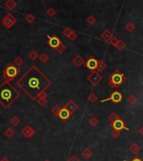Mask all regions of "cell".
Instances as JSON below:
<instances>
[{"label": "cell", "mask_w": 143, "mask_h": 161, "mask_svg": "<svg viewBox=\"0 0 143 161\" xmlns=\"http://www.w3.org/2000/svg\"><path fill=\"white\" fill-rule=\"evenodd\" d=\"M19 96V92L10 84L9 82L5 81L0 85V103L5 108L9 107Z\"/></svg>", "instance_id": "6da1fadb"}, {"label": "cell", "mask_w": 143, "mask_h": 161, "mask_svg": "<svg viewBox=\"0 0 143 161\" xmlns=\"http://www.w3.org/2000/svg\"><path fill=\"white\" fill-rule=\"evenodd\" d=\"M24 77L27 78V86L28 87L24 90L27 93H29V90H33L34 93H36V91H38L41 92H43L40 89V79L36 76H29L28 73H25Z\"/></svg>", "instance_id": "7a4b0ae2"}, {"label": "cell", "mask_w": 143, "mask_h": 161, "mask_svg": "<svg viewBox=\"0 0 143 161\" xmlns=\"http://www.w3.org/2000/svg\"><path fill=\"white\" fill-rule=\"evenodd\" d=\"M125 77L124 74L119 71H116L108 77V84L111 87L115 88L120 85H121L125 82Z\"/></svg>", "instance_id": "3957f363"}, {"label": "cell", "mask_w": 143, "mask_h": 161, "mask_svg": "<svg viewBox=\"0 0 143 161\" xmlns=\"http://www.w3.org/2000/svg\"><path fill=\"white\" fill-rule=\"evenodd\" d=\"M19 74V69L14 64L9 63L3 71V76L7 82H11Z\"/></svg>", "instance_id": "277c9868"}, {"label": "cell", "mask_w": 143, "mask_h": 161, "mask_svg": "<svg viewBox=\"0 0 143 161\" xmlns=\"http://www.w3.org/2000/svg\"><path fill=\"white\" fill-rule=\"evenodd\" d=\"M17 22V19L12 14H8L3 19V24L6 29H11Z\"/></svg>", "instance_id": "5b68a950"}, {"label": "cell", "mask_w": 143, "mask_h": 161, "mask_svg": "<svg viewBox=\"0 0 143 161\" xmlns=\"http://www.w3.org/2000/svg\"><path fill=\"white\" fill-rule=\"evenodd\" d=\"M87 81L89 82H90L93 86L98 85L101 81H102V76L100 75L99 72L95 71H92L89 76H87Z\"/></svg>", "instance_id": "8992f818"}, {"label": "cell", "mask_w": 143, "mask_h": 161, "mask_svg": "<svg viewBox=\"0 0 143 161\" xmlns=\"http://www.w3.org/2000/svg\"><path fill=\"white\" fill-rule=\"evenodd\" d=\"M122 98H123V96L120 92H112V94L111 95V96H109L106 99L102 100L101 103H105L107 101H112L115 103H120L121 102Z\"/></svg>", "instance_id": "52a82bcc"}, {"label": "cell", "mask_w": 143, "mask_h": 161, "mask_svg": "<svg viewBox=\"0 0 143 161\" xmlns=\"http://www.w3.org/2000/svg\"><path fill=\"white\" fill-rule=\"evenodd\" d=\"M21 133L26 138V139H31L35 135V130L29 125H26L22 129Z\"/></svg>", "instance_id": "ba28073f"}, {"label": "cell", "mask_w": 143, "mask_h": 161, "mask_svg": "<svg viewBox=\"0 0 143 161\" xmlns=\"http://www.w3.org/2000/svg\"><path fill=\"white\" fill-rule=\"evenodd\" d=\"M48 45L49 46V47L55 50L56 48L59 46V45L61 44V41L59 38H58L56 35H53V36H48Z\"/></svg>", "instance_id": "9c48e42d"}, {"label": "cell", "mask_w": 143, "mask_h": 161, "mask_svg": "<svg viewBox=\"0 0 143 161\" xmlns=\"http://www.w3.org/2000/svg\"><path fill=\"white\" fill-rule=\"evenodd\" d=\"M111 126L112 128H114V130H116V131H121L122 129H125V130H129V128H126L125 124L124 121L121 118L117 119L116 121H115L113 123H111Z\"/></svg>", "instance_id": "30bf717a"}, {"label": "cell", "mask_w": 143, "mask_h": 161, "mask_svg": "<svg viewBox=\"0 0 143 161\" xmlns=\"http://www.w3.org/2000/svg\"><path fill=\"white\" fill-rule=\"evenodd\" d=\"M97 65H98V60L96 59H95L93 56L89 58L86 63L87 69H89V70H90L92 71H95V70L97 68Z\"/></svg>", "instance_id": "8fae6325"}, {"label": "cell", "mask_w": 143, "mask_h": 161, "mask_svg": "<svg viewBox=\"0 0 143 161\" xmlns=\"http://www.w3.org/2000/svg\"><path fill=\"white\" fill-rule=\"evenodd\" d=\"M64 107L66 108L67 110L70 113V114H73L76 111L77 109H78V105H77L76 103H75L74 101L69 100V101L65 105Z\"/></svg>", "instance_id": "7c38bea8"}, {"label": "cell", "mask_w": 143, "mask_h": 161, "mask_svg": "<svg viewBox=\"0 0 143 161\" xmlns=\"http://www.w3.org/2000/svg\"><path fill=\"white\" fill-rule=\"evenodd\" d=\"M101 37L105 41H111V39L113 38L114 36H113V34H112V32L110 30V29H105L102 33H101Z\"/></svg>", "instance_id": "4fadbf2b"}, {"label": "cell", "mask_w": 143, "mask_h": 161, "mask_svg": "<svg viewBox=\"0 0 143 161\" xmlns=\"http://www.w3.org/2000/svg\"><path fill=\"white\" fill-rule=\"evenodd\" d=\"M70 116H71L70 113L67 110L66 108H65V107L61 108V110H60V112H59V118L61 120H63V121L67 120Z\"/></svg>", "instance_id": "5bb4252c"}, {"label": "cell", "mask_w": 143, "mask_h": 161, "mask_svg": "<svg viewBox=\"0 0 143 161\" xmlns=\"http://www.w3.org/2000/svg\"><path fill=\"white\" fill-rule=\"evenodd\" d=\"M72 63L76 67H80L85 63V60L80 56H77L72 60Z\"/></svg>", "instance_id": "9a60e30c"}, {"label": "cell", "mask_w": 143, "mask_h": 161, "mask_svg": "<svg viewBox=\"0 0 143 161\" xmlns=\"http://www.w3.org/2000/svg\"><path fill=\"white\" fill-rule=\"evenodd\" d=\"M81 155L84 159L90 160L93 156V152L91 151V149H90L89 148H86L83 151L81 152Z\"/></svg>", "instance_id": "2e32d148"}, {"label": "cell", "mask_w": 143, "mask_h": 161, "mask_svg": "<svg viewBox=\"0 0 143 161\" xmlns=\"http://www.w3.org/2000/svg\"><path fill=\"white\" fill-rule=\"evenodd\" d=\"M4 5H5V7H6L7 10H13L17 7L18 3H17V2H15L14 0H8V1L5 3Z\"/></svg>", "instance_id": "e0dca14e"}, {"label": "cell", "mask_w": 143, "mask_h": 161, "mask_svg": "<svg viewBox=\"0 0 143 161\" xmlns=\"http://www.w3.org/2000/svg\"><path fill=\"white\" fill-rule=\"evenodd\" d=\"M129 149H130V151L132 152L133 154H137L139 152L141 151V147H140V145H139L138 143H133L130 146Z\"/></svg>", "instance_id": "ac0fdd59"}, {"label": "cell", "mask_w": 143, "mask_h": 161, "mask_svg": "<svg viewBox=\"0 0 143 161\" xmlns=\"http://www.w3.org/2000/svg\"><path fill=\"white\" fill-rule=\"evenodd\" d=\"M106 63H105L104 60H98V65H97V68H96V71L97 72H101V71H103L106 68Z\"/></svg>", "instance_id": "d6986e66"}, {"label": "cell", "mask_w": 143, "mask_h": 161, "mask_svg": "<svg viewBox=\"0 0 143 161\" xmlns=\"http://www.w3.org/2000/svg\"><path fill=\"white\" fill-rule=\"evenodd\" d=\"M119 118H121L119 116H118V114L116 113H111L110 114L109 116H108V120L110 121V123H113L115 121H116L117 119H119Z\"/></svg>", "instance_id": "ffe728a7"}, {"label": "cell", "mask_w": 143, "mask_h": 161, "mask_svg": "<svg viewBox=\"0 0 143 161\" xmlns=\"http://www.w3.org/2000/svg\"><path fill=\"white\" fill-rule=\"evenodd\" d=\"M115 47L116 48V49H117L118 50L121 51V50H123L125 48V43L123 42V41H122V40L119 39V40L117 41V43L115 44Z\"/></svg>", "instance_id": "44dd1931"}, {"label": "cell", "mask_w": 143, "mask_h": 161, "mask_svg": "<svg viewBox=\"0 0 143 161\" xmlns=\"http://www.w3.org/2000/svg\"><path fill=\"white\" fill-rule=\"evenodd\" d=\"M60 110H61V107H60L58 104H55L53 107H52V109H51V113L54 114L55 116L59 117V114Z\"/></svg>", "instance_id": "7402d4cb"}, {"label": "cell", "mask_w": 143, "mask_h": 161, "mask_svg": "<svg viewBox=\"0 0 143 161\" xmlns=\"http://www.w3.org/2000/svg\"><path fill=\"white\" fill-rule=\"evenodd\" d=\"M14 134H15V132H14V130H13L12 128H7L5 131H4V135L7 137V138H9V139H11V138H13V136H14Z\"/></svg>", "instance_id": "603a6c76"}, {"label": "cell", "mask_w": 143, "mask_h": 161, "mask_svg": "<svg viewBox=\"0 0 143 161\" xmlns=\"http://www.w3.org/2000/svg\"><path fill=\"white\" fill-rule=\"evenodd\" d=\"M38 59H39V60L42 62V63H46V62H48L49 60V56H48L46 53H42L40 56H39V57H38Z\"/></svg>", "instance_id": "cb8c5ba5"}, {"label": "cell", "mask_w": 143, "mask_h": 161, "mask_svg": "<svg viewBox=\"0 0 143 161\" xmlns=\"http://www.w3.org/2000/svg\"><path fill=\"white\" fill-rule=\"evenodd\" d=\"M24 59L22 58V57H20V56H18V57H16L15 58V60H13V64L16 66L17 67H21L23 64H24Z\"/></svg>", "instance_id": "d4e9b609"}, {"label": "cell", "mask_w": 143, "mask_h": 161, "mask_svg": "<svg viewBox=\"0 0 143 161\" xmlns=\"http://www.w3.org/2000/svg\"><path fill=\"white\" fill-rule=\"evenodd\" d=\"M10 123L13 125V126H14V127H17L18 125H19V123H20V119H19V117H17V116H14V117H13L11 119H10Z\"/></svg>", "instance_id": "484cf974"}, {"label": "cell", "mask_w": 143, "mask_h": 161, "mask_svg": "<svg viewBox=\"0 0 143 161\" xmlns=\"http://www.w3.org/2000/svg\"><path fill=\"white\" fill-rule=\"evenodd\" d=\"M127 101H128V103H129L130 104L135 105L136 103H137L138 98H137L136 96H134V95H131V96L127 98Z\"/></svg>", "instance_id": "4316f807"}, {"label": "cell", "mask_w": 143, "mask_h": 161, "mask_svg": "<svg viewBox=\"0 0 143 161\" xmlns=\"http://www.w3.org/2000/svg\"><path fill=\"white\" fill-rule=\"evenodd\" d=\"M46 14H47V15L49 18H53L56 14V11H55V10L54 8L49 7L47 10V11H46Z\"/></svg>", "instance_id": "83f0119b"}, {"label": "cell", "mask_w": 143, "mask_h": 161, "mask_svg": "<svg viewBox=\"0 0 143 161\" xmlns=\"http://www.w3.org/2000/svg\"><path fill=\"white\" fill-rule=\"evenodd\" d=\"M38 57H39V56H38V52L35 51V50H33V51H31V52L29 53V58L30 60H36Z\"/></svg>", "instance_id": "f1b7e54d"}, {"label": "cell", "mask_w": 143, "mask_h": 161, "mask_svg": "<svg viewBox=\"0 0 143 161\" xmlns=\"http://www.w3.org/2000/svg\"><path fill=\"white\" fill-rule=\"evenodd\" d=\"M97 100H98V96L95 93H91V94H90V96H88V101L90 103H95Z\"/></svg>", "instance_id": "f546056e"}, {"label": "cell", "mask_w": 143, "mask_h": 161, "mask_svg": "<svg viewBox=\"0 0 143 161\" xmlns=\"http://www.w3.org/2000/svg\"><path fill=\"white\" fill-rule=\"evenodd\" d=\"M25 20H26L29 24H33V23L35 21V17H34L32 14H29L26 15Z\"/></svg>", "instance_id": "4dcf8cb0"}, {"label": "cell", "mask_w": 143, "mask_h": 161, "mask_svg": "<svg viewBox=\"0 0 143 161\" xmlns=\"http://www.w3.org/2000/svg\"><path fill=\"white\" fill-rule=\"evenodd\" d=\"M125 29L128 32H133L134 30L136 29V25L134 24H132V23H128L125 25Z\"/></svg>", "instance_id": "1f68e13d"}, {"label": "cell", "mask_w": 143, "mask_h": 161, "mask_svg": "<svg viewBox=\"0 0 143 161\" xmlns=\"http://www.w3.org/2000/svg\"><path fill=\"white\" fill-rule=\"evenodd\" d=\"M86 22L90 24V25H93L95 24V22H96V19L93 15H90L87 19H86Z\"/></svg>", "instance_id": "d6a6232c"}, {"label": "cell", "mask_w": 143, "mask_h": 161, "mask_svg": "<svg viewBox=\"0 0 143 161\" xmlns=\"http://www.w3.org/2000/svg\"><path fill=\"white\" fill-rule=\"evenodd\" d=\"M47 99L45 98H41V97H38L37 99V103L40 107H45V105L47 104Z\"/></svg>", "instance_id": "836d02e7"}, {"label": "cell", "mask_w": 143, "mask_h": 161, "mask_svg": "<svg viewBox=\"0 0 143 161\" xmlns=\"http://www.w3.org/2000/svg\"><path fill=\"white\" fill-rule=\"evenodd\" d=\"M65 50H66V46H65L63 43H61V44L59 45V46L55 49V50L57 51L58 53H59V54H61V53L65 52Z\"/></svg>", "instance_id": "e575fe53"}, {"label": "cell", "mask_w": 143, "mask_h": 161, "mask_svg": "<svg viewBox=\"0 0 143 161\" xmlns=\"http://www.w3.org/2000/svg\"><path fill=\"white\" fill-rule=\"evenodd\" d=\"M89 123H90V124L92 127H95V126H96V125L99 123V120H98V118H96L95 117H92V118H90Z\"/></svg>", "instance_id": "d590c367"}, {"label": "cell", "mask_w": 143, "mask_h": 161, "mask_svg": "<svg viewBox=\"0 0 143 161\" xmlns=\"http://www.w3.org/2000/svg\"><path fill=\"white\" fill-rule=\"evenodd\" d=\"M72 29H70L69 28H65L64 30H63V35L66 37V38H69V35H70V34L72 33Z\"/></svg>", "instance_id": "8d00e7d4"}, {"label": "cell", "mask_w": 143, "mask_h": 161, "mask_svg": "<svg viewBox=\"0 0 143 161\" xmlns=\"http://www.w3.org/2000/svg\"><path fill=\"white\" fill-rule=\"evenodd\" d=\"M77 38H78V35H77V33L76 32H75V31L73 30V31H72V33L70 34V35H69V39L70 40H72V41H75Z\"/></svg>", "instance_id": "74e56055"}, {"label": "cell", "mask_w": 143, "mask_h": 161, "mask_svg": "<svg viewBox=\"0 0 143 161\" xmlns=\"http://www.w3.org/2000/svg\"><path fill=\"white\" fill-rule=\"evenodd\" d=\"M120 131H116V130H113L112 132H111V136H112V138H114V139H117V138H119L120 137Z\"/></svg>", "instance_id": "f35d334b"}, {"label": "cell", "mask_w": 143, "mask_h": 161, "mask_svg": "<svg viewBox=\"0 0 143 161\" xmlns=\"http://www.w3.org/2000/svg\"><path fill=\"white\" fill-rule=\"evenodd\" d=\"M68 161H80V159L77 157L76 155H75V154H72L69 158V160Z\"/></svg>", "instance_id": "ab89813d"}, {"label": "cell", "mask_w": 143, "mask_h": 161, "mask_svg": "<svg viewBox=\"0 0 143 161\" xmlns=\"http://www.w3.org/2000/svg\"><path fill=\"white\" fill-rule=\"evenodd\" d=\"M47 96H48L47 93H46L45 91L41 92H40V94H39V96H38V97H41V98H45V99H47Z\"/></svg>", "instance_id": "60d3db41"}, {"label": "cell", "mask_w": 143, "mask_h": 161, "mask_svg": "<svg viewBox=\"0 0 143 161\" xmlns=\"http://www.w3.org/2000/svg\"><path fill=\"white\" fill-rule=\"evenodd\" d=\"M118 40H119L118 39H116L115 37H113V38L111 39V40L110 42H111V44L112 46H115V44L117 43V41H118Z\"/></svg>", "instance_id": "b9f144b4"}, {"label": "cell", "mask_w": 143, "mask_h": 161, "mask_svg": "<svg viewBox=\"0 0 143 161\" xmlns=\"http://www.w3.org/2000/svg\"><path fill=\"white\" fill-rule=\"evenodd\" d=\"M139 133L142 135V137H143V125L139 128Z\"/></svg>", "instance_id": "7bdbcfd3"}, {"label": "cell", "mask_w": 143, "mask_h": 161, "mask_svg": "<svg viewBox=\"0 0 143 161\" xmlns=\"http://www.w3.org/2000/svg\"><path fill=\"white\" fill-rule=\"evenodd\" d=\"M125 161H128V160H125ZM131 161H143L141 160V158H139V157H136V158H134Z\"/></svg>", "instance_id": "ee69618b"}, {"label": "cell", "mask_w": 143, "mask_h": 161, "mask_svg": "<svg viewBox=\"0 0 143 161\" xmlns=\"http://www.w3.org/2000/svg\"><path fill=\"white\" fill-rule=\"evenodd\" d=\"M0 161H10V160L8 159V158H3Z\"/></svg>", "instance_id": "f6af8a7d"}, {"label": "cell", "mask_w": 143, "mask_h": 161, "mask_svg": "<svg viewBox=\"0 0 143 161\" xmlns=\"http://www.w3.org/2000/svg\"><path fill=\"white\" fill-rule=\"evenodd\" d=\"M44 161H50V160H48V159H46V160H45Z\"/></svg>", "instance_id": "bcb514c9"}]
</instances>
